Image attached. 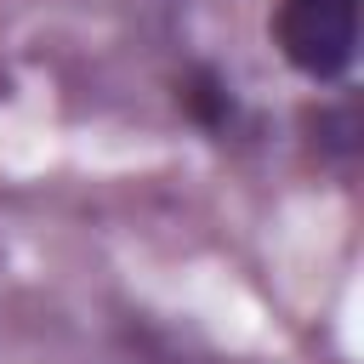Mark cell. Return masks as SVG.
<instances>
[{
  "instance_id": "cell-1",
  "label": "cell",
  "mask_w": 364,
  "mask_h": 364,
  "mask_svg": "<svg viewBox=\"0 0 364 364\" xmlns=\"http://www.w3.org/2000/svg\"><path fill=\"white\" fill-rule=\"evenodd\" d=\"M273 40L290 68L313 80H336L358 46V6L353 0H284L273 17Z\"/></svg>"
}]
</instances>
